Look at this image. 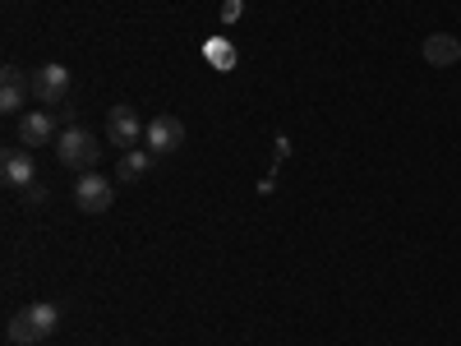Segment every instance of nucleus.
I'll use <instances>...</instances> for the list:
<instances>
[{"mask_svg":"<svg viewBox=\"0 0 461 346\" xmlns=\"http://www.w3.org/2000/svg\"><path fill=\"white\" fill-rule=\"evenodd\" d=\"M28 93H32V84L23 79V69L5 65V79H0V111H5V115H23Z\"/></svg>","mask_w":461,"mask_h":346,"instance_id":"9","label":"nucleus"},{"mask_svg":"<svg viewBox=\"0 0 461 346\" xmlns=\"http://www.w3.org/2000/svg\"><path fill=\"white\" fill-rule=\"evenodd\" d=\"M221 19H226V23L240 19V0H226V5H221Z\"/></svg>","mask_w":461,"mask_h":346,"instance_id":"13","label":"nucleus"},{"mask_svg":"<svg viewBox=\"0 0 461 346\" xmlns=\"http://www.w3.org/2000/svg\"><path fill=\"white\" fill-rule=\"evenodd\" d=\"M185 143V125L176 121V115H158V121H148V134H143V148L158 152V158H167V152H176Z\"/></svg>","mask_w":461,"mask_h":346,"instance_id":"6","label":"nucleus"},{"mask_svg":"<svg viewBox=\"0 0 461 346\" xmlns=\"http://www.w3.org/2000/svg\"><path fill=\"white\" fill-rule=\"evenodd\" d=\"M28 84H32V97H37V102L60 106L65 93H69V69H65V65H37V69L28 74Z\"/></svg>","mask_w":461,"mask_h":346,"instance_id":"5","label":"nucleus"},{"mask_svg":"<svg viewBox=\"0 0 461 346\" xmlns=\"http://www.w3.org/2000/svg\"><path fill=\"white\" fill-rule=\"evenodd\" d=\"M51 139H60L51 111H23V115H19V143H23V148H42V143H51Z\"/></svg>","mask_w":461,"mask_h":346,"instance_id":"7","label":"nucleus"},{"mask_svg":"<svg viewBox=\"0 0 461 346\" xmlns=\"http://www.w3.org/2000/svg\"><path fill=\"white\" fill-rule=\"evenodd\" d=\"M148 134V125H139V111L134 106H111L106 111V143L115 148H139V139Z\"/></svg>","mask_w":461,"mask_h":346,"instance_id":"3","label":"nucleus"},{"mask_svg":"<svg viewBox=\"0 0 461 346\" xmlns=\"http://www.w3.org/2000/svg\"><path fill=\"white\" fill-rule=\"evenodd\" d=\"M425 60L429 65H456L461 60V42H456V37L452 32H434V37H425Z\"/></svg>","mask_w":461,"mask_h":346,"instance_id":"10","label":"nucleus"},{"mask_svg":"<svg viewBox=\"0 0 461 346\" xmlns=\"http://www.w3.org/2000/svg\"><path fill=\"white\" fill-rule=\"evenodd\" d=\"M56 328H60V310H56L51 300H37V305H28V310H19V314L10 319L5 337H10L14 346H32V341H47Z\"/></svg>","mask_w":461,"mask_h":346,"instance_id":"1","label":"nucleus"},{"mask_svg":"<svg viewBox=\"0 0 461 346\" xmlns=\"http://www.w3.org/2000/svg\"><path fill=\"white\" fill-rule=\"evenodd\" d=\"M0 171H5L10 189H32L37 185V167H32V148H10L0 158Z\"/></svg>","mask_w":461,"mask_h":346,"instance_id":"8","label":"nucleus"},{"mask_svg":"<svg viewBox=\"0 0 461 346\" xmlns=\"http://www.w3.org/2000/svg\"><path fill=\"white\" fill-rule=\"evenodd\" d=\"M203 56H208L212 69H221V74H226V69H236V60H240L236 47H230L226 37H208V42H203Z\"/></svg>","mask_w":461,"mask_h":346,"instance_id":"12","label":"nucleus"},{"mask_svg":"<svg viewBox=\"0 0 461 346\" xmlns=\"http://www.w3.org/2000/svg\"><path fill=\"white\" fill-rule=\"evenodd\" d=\"M152 162H158V152H148V148H130L125 158H121V167H115V176H121V180H143V176L152 171Z\"/></svg>","mask_w":461,"mask_h":346,"instance_id":"11","label":"nucleus"},{"mask_svg":"<svg viewBox=\"0 0 461 346\" xmlns=\"http://www.w3.org/2000/svg\"><path fill=\"white\" fill-rule=\"evenodd\" d=\"M74 204H79V213H88V217H102L111 204H115V189H111V180L106 176H79V185H74Z\"/></svg>","mask_w":461,"mask_h":346,"instance_id":"4","label":"nucleus"},{"mask_svg":"<svg viewBox=\"0 0 461 346\" xmlns=\"http://www.w3.org/2000/svg\"><path fill=\"white\" fill-rule=\"evenodd\" d=\"M97 152H102V143H97V134L84 130V125H65V134L56 139V158H60V167H74V171H93Z\"/></svg>","mask_w":461,"mask_h":346,"instance_id":"2","label":"nucleus"}]
</instances>
